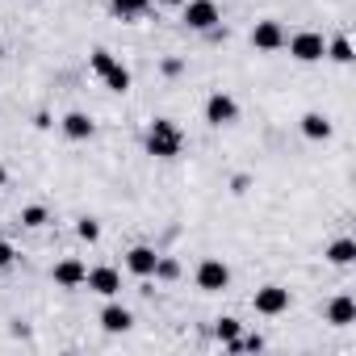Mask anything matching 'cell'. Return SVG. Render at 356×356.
<instances>
[{
	"instance_id": "cell-1",
	"label": "cell",
	"mask_w": 356,
	"mask_h": 356,
	"mask_svg": "<svg viewBox=\"0 0 356 356\" xmlns=\"http://www.w3.org/2000/svg\"><path fill=\"white\" fill-rule=\"evenodd\" d=\"M185 151V130L176 126L172 118H155L151 126H147V155H155V159H176Z\"/></svg>"
},
{
	"instance_id": "cell-2",
	"label": "cell",
	"mask_w": 356,
	"mask_h": 356,
	"mask_svg": "<svg viewBox=\"0 0 356 356\" xmlns=\"http://www.w3.org/2000/svg\"><path fill=\"white\" fill-rule=\"evenodd\" d=\"M88 67L101 76V84H105L109 92H130V84H134V80H130V67L118 63L109 51H92V55H88Z\"/></svg>"
},
{
	"instance_id": "cell-3",
	"label": "cell",
	"mask_w": 356,
	"mask_h": 356,
	"mask_svg": "<svg viewBox=\"0 0 356 356\" xmlns=\"http://www.w3.org/2000/svg\"><path fill=\"white\" fill-rule=\"evenodd\" d=\"M285 47H289V55H293L298 63H318V59H327V42H323L318 30H302V34L285 38Z\"/></svg>"
},
{
	"instance_id": "cell-4",
	"label": "cell",
	"mask_w": 356,
	"mask_h": 356,
	"mask_svg": "<svg viewBox=\"0 0 356 356\" xmlns=\"http://www.w3.org/2000/svg\"><path fill=\"white\" fill-rule=\"evenodd\" d=\"M193 281H197V289H202V293H222V289L231 285V268H227L218 256H206V260L197 264Z\"/></svg>"
},
{
	"instance_id": "cell-5",
	"label": "cell",
	"mask_w": 356,
	"mask_h": 356,
	"mask_svg": "<svg viewBox=\"0 0 356 356\" xmlns=\"http://www.w3.org/2000/svg\"><path fill=\"white\" fill-rule=\"evenodd\" d=\"M181 9H185V26L197 30V34H210V30L222 22V13H218L214 0H185Z\"/></svg>"
},
{
	"instance_id": "cell-6",
	"label": "cell",
	"mask_w": 356,
	"mask_h": 356,
	"mask_svg": "<svg viewBox=\"0 0 356 356\" xmlns=\"http://www.w3.org/2000/svg\"><path fill=\"white\" fill-rule=\"evenodd\" d=\"M206 122L218 126V130H222V126H235V122H239V101H235L231 92H210V97H206Z\"/></svg>"
},
{
	"instance_id": "cell-7",
	"label": "cell",
	"mask_w": 356,
	"mask_h": 356,
	"mask_svg": "<svg viewBox=\"0 0 356 356\" xmlns=\"http://www.w3.org/2000/svg\"><path fill=\"white\" fill-rule=\"evenodd\" d=\"M252 306H256V314L277 318V314L289 310V289H285V285H260L256 298H252Z\"/></svg>"
},
{
	"instance_id": "cell-8",
	"label": "cell",
	"mask_w": 356,
	"mask_h": 356,
	"mask_svg": "<svg viewBox=\"0 0 356 356\" xmlns=\"http://www.w3.org/2000/svg\"><path fill=\"white\" fill-rule=\"evenodd\" d=\"M285 38H289V34H285V26H281V22H273V17H264V22H256V26H252V47H256V51H264V55L281 51V47H285Z\"/></svg>"
},
{
	"instance_id": "cell-9",
	"label": "cell",
	"mask_w": 356,
	"mask_h": 356,
	"mask_svg": "<svg viewBox=\"0 0 356 356\" xmlns=\"http://www.w3.org/2000/svg\"><path fill=\"white\" fill-rule=\"evenodd\" d=\"M84 285L97 293V298H118L122 293V273L118 268H109V264H97V268H88V277H84Z\"/></svg>"
},
{
	"instance_id": "cell-10",
	"label": "cell",
	"mask_w": 356,
	"mask_h": 356,
	"mask_svg": "<svg viewBox=\"0 0 356 356\" xmlns=\"http://www.w3.org/2000/svg\"><path fill=\"white\" fill-rule=\"evenodd\" d=\"M51 277H55V285H59V289H80V285H84V277H88V264H84L80 256H63V260L51 268Z\"/></svg>"
},
{
	"instance_id": "cell-11",
	"label": "cell",
	"mask_w": 356,
	"mask_h": 356,
	"mask_svg": "<svg viewBox=\"0 0 356 356\" xmlns=\"http://www.w3.org/2000/svg\"><path fill=\"white\" fill-rule=\"evenodd\" d=\"M101 327H105L109 335H126V331L134 327V314H130L122 302H113V298H109V306L101 310Z\"/></svg>"
},
{
	"instance_id": "cell-12",
	"label": "cell",
	"mask_w": 356,
	"mask_h": 356,
	"mask_svg": "<svg viewBox=\"0 0 356 356\" xmlns=\"http://www.w3.org/2000/svg\"><path fill=\"white\" fill-rule=\"evenodd\" d=\"M59 126H63V134H67L72 143H88V138L97 134V122H92L88 113H80V109H72V113H67Z\"/></svg>"
},
{
	"instance_id": "cell-13",
	"label": "cell",
	"mask_w": 356,
	"mask_h": 356,
	"mask_svg": "<svg viewBox=\"0 0 356 356\" xmlns=\"http://www.w3.org/2000/svg\"><path fill=\"white\" fill-rule=\"evenodd\" d=\"M155 260H159V252L147 248V243H134V248L126 252V268H130L134 277H151V273H155Z\"/></svg>"
},
{
	"instance_id": "cell-14",
	"label": "cell",
	"mask_w": 356,
	"mask_h": 356,
	"mask_svg": "<svg viewBox=\"0 0 356 356\" xmlns=\"http://www.w3.org/2000/svg\"><path fill=\"white\" fill-rule=\"evenodd\" d=\"M327 323H331V327H352V323H356V302H352V293H335V298L327 302Z\"/></svg>"
},
{
	"instance_id": "cell-15",
	"label": "cell",
	"mask_w": 356,
	"mask_h": 356,
	"mask_svg": "<svg viewBox=\"0 0 356 356\" xmlns=\"http://www.w3.org/2000/svg\"><path fill=\"white\" fill-rule=\"evenodd\" d=\"M302 134H306L310 143H327V138H331V118H327V113H318V109L302 113Z\"/></svg>"
},
{
	"instance_id": "cell-16",
	"label": "cell",
	"mask_w": 356,
	"mask_h": 356,
	"mask_svg": "<svg viewBox=\"0 0 356 356\" xmlns=\"http://www.w3.org/2000/svg\"><path fill=\"white\" fill-rule=\"evenodd\" d=\"M327 260L335 264V268H348V264H356V239H348V235H339L331 248H327Z\"/></svg>"
},
{
	"instance_id": "cell-17",
	"label": "cell",
	"mask_w": 356,
	"mask_h": 356,
	"mask_svg": "<svg viewBox=\"0 0 356 356\" xmlns=\"http://www.w3.org/2000/svg\"><path fill=\"white\" fill-rule=\"evenodd\" d=\"M109 9H113L122 22H130V17H143V13L151 9V0H109Z\"/></svg>"
},
{
	"instance_id": "cell-18",
	"label": "cell",
	"mask_w": 356,
	"mask_h": 356,
	"mask_svg": "<svg viewBox=\"0 0 356 356\" xmlns=\"http://www.w3.org/2000/svg\"><path fill=\"white\" fill-rule=\"evenodd\" d=\"M327 59H335V63H343V67H348V63L356 59V55H352V42H348L343 34H339V38H331V42H327Z\"/></svg>"
},
{
	"instance_id": "cell-19",
	"label": "cell",
	"mask_w": 356,
	"mask_h": 356,
	"mask_svg": "<svg viewBox=\"0 0 356 356\" xmlns=\"http://www.w3.org/2000/svg\"><path fill=\"white\" fill-rule=\"evenodd\" d=\"M239 331H243V323H239V318H235V314H222V318H218V323H214V335H218V339H222V343H231V339H235V335H239Z\"/></svg>"
},
{
	"instance_id": "cell-20",
	"label": "cell",
	"mask_w": 356,
	"mask_h": 356,
	"mask_svg": "<svg viewBox=\"0 0 356 356\" xmlns=\"http://www.w3.org/2000/svg\"><path fill=\"white\" fill-rule=\"evenodd\" d=\"M51 222V214H47V206H26L22 210V227H30V231H38V227H47Z\"/></svg>"
},
{
	"instance_id": "cell-21",
	"label": "cell",
	"mask_w": 356,
	"mask_h": 356,
	"mask_svg": "<svg viewBox=\"0 0 356 356\" xmlns=\"http://www.w3.org/2000/svg\"><path fill=\"white\" fill-rule=\"evenodd\" d=\"M151 277H159V281H176V277H181V264H176L172 256H159L155 260V273Z\"/></svg>"
},
{
	"instance_id": "cell-22",
	"label": "cell",
	"mask_w": 356,
	"mask_h": 356,
	"mask_svg": "<svg viewBox=\"0 0 356 356\" xmlns=\"http://www.w3.org/2000/svg\"><path fill=\"white\" fill-rule=\"evenodd\" d=\"M76 235H80L84 243H97V239H101V222H97V218H80V222H76Z\"/></svg>"
},
{
	"instance_id": "cell-23",
	"label": "cell",
	"mask_w": 356,
	"mask_h": 356,
	"mask_svg": "<svg viewBox=\"0 0 356 356\" xmlns=\"http://www.w3.org/2000/svg\"><path fill=\"white\" fill-rule=\"evenodd\" d=\"M17 260V252H13V243H5V239H0V268H9Z\"/></svg>"
},
{
	"instance_id": "cell-24",
	"label": "cell",
	"mask_w": 356,
	"mask_h": 356,
	"mask_svg": "<svg viewBox=\"0 0 356 356\" xmlns=\"http://www.w3.org/2000/svg\"><path fill=\"white\" fill-rule=\"evenodd\" d=\"M181 72H185L181 59H163V76H181Z\"/></svg>"
},
{
	"instance_id": "cell-25",
	"label": "cell",
	"mask_w": 356,
	"mask_h": 356,
	"mask_svg": "<svg viewBox=\"0 0 356 356\" xmlns=\"http://www.w3.org/2000/svg\"><path fill=\"white\" fill-rule=\"evenodd\" d=\"M34 126H38V130H51V113H47V109H38V113H34Z\"/></svg>"
},
{
	"instance_id": "cell-26",
	"label": "cell",
	"mask_w": 356,
	"mask_h": 356,
	"mask_svg": "<svg viewBox=\"0 0 356 356\" xmlns=\"http://www.w3.org/2000/svg\"><path fill=\"white\" fill-rule=\"evenodd\" d=\"M248 185H252L248 176H235V181H231V193H248Z\"/></svg>"
},
{
	"instance_id": "cell-27",
	"label": "cell",
	"mask_w": 356,
	"mask_h": 356,
	"mask_svg": "<svg viewBox=\"0 0 356 356\" xmlns=\"http://www.w3.org/2000/svg\"><path fill=\"white\" fill-rule=\"evenodd\" d=\"M9 185V172H5V163H0V189H5Z\"/></svg>"
},
{
	"instance_id": "cell-28",
	"label": "cell",
	"mask_w": 356,
	"mask_h": 356,
	"mask_svg": "<svg viewBox=\"0 0 356 356\" xmlns=\"http://www.w3.org/2000/svg\"><path fill=\"white\" fill-rule=\"evenodd\" d=\"M159 5H185V0H159Z\"/></svg>"
},
{
	"instance_id": "cell-29",
	"label": "cell",
	"mask_w": 356,
	"mask_h": 356,
	"mask_svg": "<svg viewBox=\"0 0 356 356\" xmlns=\"http://www.w3.org/2000/svg\"><path fill=\"white\" fill-rule=\"evenodd\" d=\"M0 55H5V38H0Z\"/></svg>"
}]
</instances>
